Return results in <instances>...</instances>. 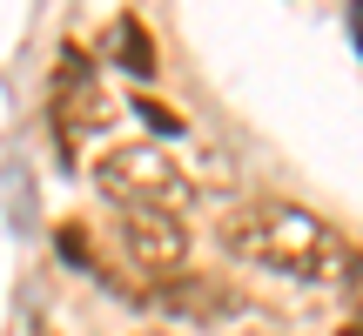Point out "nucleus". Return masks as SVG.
Masks as SVG:
<instances>
[{"instance_id":"obj_1","label":"nucleus","mask_w":363,"mask_h":336,"mask_svg":"<svg viewBox=\"0 0 363 336\" xmlns=\"http://www.w3.org/2000/svg\"><path fill=\"white\" fill-rule=\"evenodd\" d=\"M222 249L235 262H256V269H276V276H303V283H350L363 269V256L330 229L323 215L296 202H242L222 215Z\"/></svg>"},{"instance_id":"obj_2","label":"nucleus","mask_w":363,"mask_h":336,"mask_svg":"<svg viewBox=\"0 0 363 336\" xmlns=\"http://www.w3.org/2000/svg\"><path fill=\"white\" fill-rule=\"evenodd\" d=\"M94 181L115 208H195V181L182 175V162L169 155L162 142H128V148H108L94 162Z\"/></svg>"},{"instance_id":"obj_3","label":"nucleus","mask_w":363,"mask_h":336,"mask_svg":"<svg viewBox=\"0 0 363 336\" xmlns=\"http://www.w3.org/2000/svg\"><path fill=\"white\" fill-rule=\"evenodd\" d=\"M115 242H121L128 269L148 289L189 276V229H182V215H169V208H115Z\"/></svg>"},{"instance_id":"obj_4","label":"nucleus","mask_w":363,"mask_h":336,"mask_svg":"<svg viewBox=\"0 0 363 336\" xmlns=\"http://www.w3.org/2000/svg\"><path fill=\"white\" fill-rule=\"evenodd\" d=\"M54 121H61L67 142L101 135L108 121H115V101L101 94V81L88 74V61H81V54H67V61L54 67Z\"/></svg>"},{"instance_id":"obj_5","label":"nucleus","mask_w":363,"mask_h":336,"mask_svg":"<svg viewBox=\"0 0 363 336\" xmlns=\"http://www.w3.org/2000/svg\"><path fill=\"white\" fill-rule=\"evenodd\" d=\"M148 303H155L162 316H182V323H229V316H242V296H235L229 283H216V276H175V283H155Z\"/></svg>"},{"instance_id":"obj_6","label":"nucleus","mask_w":363,"mask_h":336,"mask_svg":"<svg viewBox=\"0 0 363 336\" xmlns=\"http://www.w3.org/2000/svg\"><path fill=\"white\" fill-rule=\"evenodd\" d=\"M101 47H108V61H115V67H128L135 81H148V74H155V34H148L135 13H121V21L108 27V40H101Z\"/></svg>"},{"instance_id":"obj_7","label":"nucleus","mask_w":363,"mask_h":336,"mask_svg":"<svg viewBox=\"0 0 363 336\" xmlns=\"http://www.w3.org/2000/svg\"><path fill=\"white\" fill-rule=\"evenodd\" d=\"M142 115H148V121H155V128H162V135H182V121L169 115V108H155V101H142Z\"/></svg>"},{"instance_id":"obj_8","label":"nucleus","mask_w":363,"mask_h":336,"mask_svg":"<svg viewBox=\"0 0 363 336\" xmlns=\"http://www.w3.org/2000/svg\"><path fill=\"white\" fill-rule=\"evenodd\" d=\"M350 303H357V316H363V269L350 276Z\"/></svg>"},{"instance_id":"obj_9","label":"nucleus","mask_w":363,"mask_h":336,"mask_svg":"<svg viewBox=\"0 0 363 336\" xmlns=\"http://www.w3.org/2000/svg\"><path fill=\"white\" fill-rule=\"evenodd\" d=\"M350 21H357V27H363V0H357V7H350Z\"/></svg>"},{"instance_id":"obj_10","label":"nucleus","mask_w":363,"mask_h":336,"mask_svg":"<svg viewBox=\"0 0 363 336\" xmlns=\"http://www.w3.org/2000/svg\"><path fill=\"white\" fill-rule=\"evenodd\" d=\"M343 336H363V330H343Z\"/></svg>"}]
</instances>
